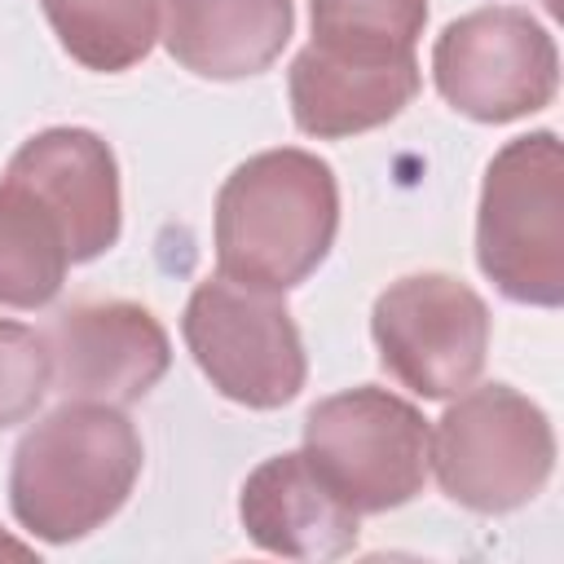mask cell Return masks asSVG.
Instances as JSON below:
<instances>
[{
    "label": "cell",
    "instance_id": "obj_1",
    "mask_svg": "<svg viewBox=\"0 0 564 564\" xmlns=\"http://www.w3.org/2000/svg\"><path fill=\"white\" fill-rule=\"evenodd\" d=\"M339 229V185L326 159L282 145L238 163L216 194V273L291 291L326 260Z\"/></svg>",
    "mask_w": 564,
    "mask_h": 564
},
{
    "label": "cell",
    "instance_id": "obj_2",
    "mask_svg": "<svg viewBox=\"0 0 564 564\" xmlns=\"http://www.w3.org/2000/svg\"><path fill=\"white\" fill-rule=\"evenodd\" d=\"M141 476V436L115 405L66 401L13 449L9 502L40 542H79L101 529Z\"/></svg>",
    "mask_w": 564,
    "mask_h": 564
},
{
    "label": "cell",
    "instance_id": "obj_3",
    "mask_svg": "<svg viewBox=\"0 0 564 564\" xmlns=\"http://www.w3.org/2000/svg\"><path fill=\"white\" fill-rule=\"evenodd\" d=\"M476 260L516 304H564V150L555 132L516 137L489 159Z\"/></svg>",
    "mask_w": 564,
    "mask_h": 564
},
{
    "label": "cell",
    "instance_id": "obj_4",
    "mask_svg": "<svg viewBox=\"0 0 564 564\" xmlns=\"http://www.w3.org/2000/svg\"><path fill=\"white\" fill-rule=\"evenodd\" d=\"M441 489L480 516L516 511L542 494L555 467V432L542 405L507 383L463 388L432 427Z\"/></svg>",
    "mask_w": 564,
    "mask_h": 564
},
{
    "label": "cell",
    "instance_id": "obj_5",
    "mask_svg": "<svg viewBox=\"0 0 564 564\" xmlns=\"http://www.w3.org/2000/svg\"><path fill=\"white\" fill-rule=\"evenodd\" d=\"M304 454L357 516L392 511L427 480L432 427L405 397L361 383L308 410Z\"/></svg>",
    "mask_w": 564,
    "mask_h": 564
},
{
    "label": "cell",
    "instance_id": "obj_6",
    "mask_svg": "<svg viewBox=\"0 0 564 564\" xmlns=\"http://www.w3.org/2000/svg\"><path fill=\"white\" fill-rule=\"evenodd\" d=\"M181 335L212 388L247 410H278L304 388L308 361L282 291L216 273L194 286Z\"/></svg>",
    "mask_w": 564,
    "mask_h": 564
},
{
    "label": "cell",
    "instance_id": "obj_7",
    "mask_svg": "<svg viewBox=\"0 0 564 564\" xmlns=\"http://www.w3.org/2000/svg\"><path fill=\"white\" fill-rule=\"evenodd\" d=\"M379 366L423 401L471 388L489 352L485 300L449 273H410L379 291L370 308Z\"/></svg>",
    "mask_w": 564,
    "mask_h": 564
},
{
    "label": "cell",
    "instance_id": "obj_8",
    "mask_svg": "<svg viewBox=\"0 0 564 564\" xmlns=\"http://www.w3.org/2000/svg\"><path fill=\"white\" fill-rule=\"evenodd\" d=\"M432 79L458 115L476 123H511L551 106L560 88V53L529 9L489 4L436 35Z\"/></svg>",
    "mask_w": 564,
    "mask_h": 564
},
{
    "label": "cell",
    "instance_id": "obj_9",
    "mask_svg": "<svg viewBox=\"0 0 564 564\" xmlns=\"http://www.w3.org/2000/svg\"><path fill=\"white\" fill-rule=\"evenodd\" d=\"M53 361V392L93 405L141 401L172 361L159 317L128 300H84L53 317L44 330Z\"/></svg>",
    "mask_w": 564,
    "mask_h": 564
},
{
    "label": "cell",
    "instance_id": "obj_10",
    "mask_svg": "<svg viewBox=\"0 0 564 564\" xmlns=\"http://www.w3.org/2000/svg\"><path fill=\"white\" fill-rule=\"evenodd\" d=\"M419 93L414 53H352L308 44L291 62L295 128L322 141L370 132L397 119Z\"/></svg>",
    "mask_w": 564,
    "mask_h": 564
},
{
    "label": "cell",
    "instance_id": "obj_11",
    "mask_svg": "<svg viewBox=\"0 0 564 564\" xmlns=\"http://www.w3.org/2000/svg\"><path fill=\"white\" fill-rule=\"evenodd\" d=\"M9 176L35 189L66 229L70 260H97L119 242V167L88 128H48L22 141Z\"/></svg>",
    "mask_w": 564,
    "mask_h": 564
},
{
    "label": "cell",
    "instance_id": "obj_12",
    "mask_svg": "<svg viewBox=\"0 0 564 564\" xmlns=\"http://www.w3.org/2000/svg\"><path fill=\"white\" fill-rule=\"evenodd\" d=\"M238 516L247 538L286 560H339L357 546V511L326 485L308 454L264 458L242 494Z\"/></svg>",
    "mask_w": 564,
    "mask_h": 564
},
{
    "label": "cell",
    "instance_id": "obj_13",
    "mask_svg": "<svg viewBox=\"0 0 564 564\" xmlns=\"http://www.w3.org/2000/svg\"><path fill=\"white\" fill-rule=\"evenodd\" d=\"M295 26L291 0H159L163 48L203 79H247L278 62Z\"/></svg>",
    "mask_w": 564,
    "mask_h": 564
},
{
    "label": "cell",
    "instance_id": "obj_14",
    "mask_svg": "<svg viewBox=\"0 0 564 564\" xmlns=\"http://www.w3.org/2000/svg\"><path fill=\"white\" fill-rule=\"evenodd\" d=\"M70 242L53 207L4 172L0 181V304L44 308L70 269Z\"/></svg>",
    "mask_w": 564,
    "mask_h": 564
},
{
    "label": "cell",
    "instance_id": "obj_15",
    "mask_svg": "<svg viewBox=\"0 0 564 564\" xmlns=\"http://www.w3.org/2000/svg\"><path fill=\"white\" fill-rule=\"evenodd\" d=\"M57 44L88 70L137 66L159 40V0H40Z\"/></svg>",
    "mask_w": 564,
    "mask_h": 564
},
{
    "label": "cell",
    "instance_id": "obj_16",
    "mask_svg": "<svg viewBox=\"0 0 564 564\" xmlns=\"http://www.w3.org/2000/svg\"><path fill=\"white\" fill-rule=\"evenodd\" d=\"M313 44L352 53H414L427 0H308Z\"/></svg>",
    "mask_w": 564,
    "mask_h": 564
},
{
    "label": "cell",
    "instance_id": "obj_17",
    "mask_svg": "<svg viewBox=\"0 0 564 564\" xmlns=\"http://www.w3.org/2000/svg\"><path fill=\"white\" fill-rule=\"evenodd\" d=\"M44 392H53V361L44 335L0 317V427L31 419Z\"/></svg>",
    "mask_w": 564,
    "mask_h": 564
}]
</instances>
